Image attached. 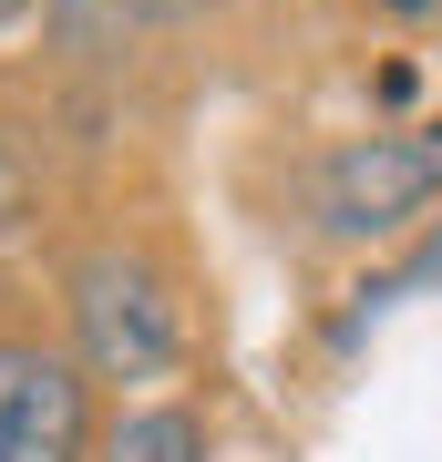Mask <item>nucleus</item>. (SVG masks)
Listing matches in <instances>:
<instances>
[{"label":"nucleus","instance_id":"1","mask_svg":"<svg viewBox=\"0 0 442 462\" xmlns=\"http://www.w3.org/2000/svg\"><path fill=\"white\" fill-rule=\"evenodd\" d=\"M62 319L93 380H175L196 329H185V288L145 236H93L62 257Z\"/></svg>","mask_w":442,"mask_h":462},{"label":"nucleus","instance_id":"2","mask_svg":"<svg viewBox=\"0 0 442 462\" xmlns=\"http://www.w3.org/2000/svg\"><path fill=\"white\" fill-rule=\"evenodd\" d=\"M432 206H442V114L350 134L309 165V236H329V247H401L432 226Z\"/></svg>","mask_w":442,"mask_h":462},{"label":"nucleus","instance_id":"3","mask_svg":"<svg viewBox=\"0 0 442 462\" xmlns=\"http://www.w3.org/2000/svg\"><path fill=\"white\" fill-rule=\"evenodd\" d=\"M93 370L42 329H0V462H93Z\"/></svg>","mask_w":442,"mask_h":462},{"label":"nucleus","instance_id":"4","mask_svg":"<svg viewBox=\"0 0 442 462\" xmlns=\"http://www.w3.org/2000/svg\"><path fill=\"white\" fill-rule=\"evenodd\" d=\"M206 452H216V421L196 401H134L124 421H103L93 462H206Z\"/></svg>","mask_w":442,"mask_h":462},{"label":"nucleus","instance_id":"5","mask_svg":"<svg viewBox=\"0 0 442 462\" xmlns=\"http://www.w3.org/2000/svg\"><path fill=\"white\" fill-rule=\"evenodd\" d=\"M422 288H442V216H432L422 236H401V257L381 267V278H361V288H350V309H340V339H361L371 319L391 309V298H422Z\"/></svg>","mask_w":442,"mask_h":462},{"label":"nucleus","instance_id":"6","mask_svg":"<svg viewBox=\"0 0 442 462\" xmlns=\"http://www.w3.org/2000/svg\"><path fill=\"white\" fill-rule=\"evenodd\" d=\"M62 11H103L114 32H196V21L237 11V0H62Z\"/></svg>","mask_w":442,"mask_h":462},{"label":"nucleus","instance_id":"7","mask_svg":"<svg viewBox=\"0 0 442 462\" xmlns=\"http://www.w3.org/2000/svg\"><path fill=\"white\" fill-rule=\"evenodd\" d=\"M371 11H391V21H432L442 0H371Z\"/></svg>","mask_w":442,"mask_h":462},{"label":"nucleus","instance_id":"8","mask_svg":"<svg viewBox=\"0 0 442 462\" xmlns=\"http://www.w3.org/2000/svg\"><path fill=\"white\" fill-rule=\"evenodd\" d=\"M42 11V0H0V32H11V21H32Z\"/></svg>","mask_w":442,"mask_h":462}]
</instances>
